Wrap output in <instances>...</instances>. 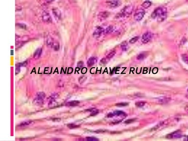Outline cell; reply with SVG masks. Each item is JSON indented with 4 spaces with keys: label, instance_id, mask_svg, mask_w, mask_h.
Returning a JSON list of instances; mask_svg holds the SVG:
<instances>
[{
    "label": "cell",
    "instance_id": "6da1fadb",
    "mask_svg": "<svg viewBox=\"0 0 188 141\" xmlns=\"http://www.w3.org/2000/svg\"><path fill=\"white\" fill-rule=\"evenodd\" d=\"M151 18L156 19L158 22H162L167 17V9L165 7H158L151 14Z\"/></svg>",
    "mask_w": 188,
    "mask_h": 141
},
{
    "label": "cell",
    "instance_id": "7a4b0ae2",
    "mask_svg": "<svg viewBox=\"0 0 188 141\" xmlns=\"http://www.w3.org/2000/svg\"><path fill=\"white\" fill-rule=\"evenodd\" d=\"M134 10V6L131 5H127L123 8L117 15V17H124L131 15Z\"/></svg>",
    "mask_w": 188,
    "mask_h": 141
},
{
    "label": "cell",
    "instance_id": "3957f363",
    "mask_svg": "<svg viewBox=\"0 0 188 141\" xmlns=\"http://www.w3.org/2000/svg\"><path fill=\"white\" fill-rule=\"evenodd\" d=\"M46 97L45 94L42 92H40L37 93L35 98L33 101V103L35 105H40L43 103Z\"/></svg>",
    "mask_w": 188,
    "mask_h": 141
},
{
    "label": "cell",
    "instance_id": "277c9868",
    "mask_svg": "<svg viewBox=\"0 0 188 141\" xmlns=\"http://www.w3.org/2000/svg\"><path fill=\"white\" fill-rule=\"evenodd\" d=\"M145 14V11L144 9H138L136 11V12L134 13V18L136 21H137V22H139V21H141L143 19V18Z\"/></svg>",
    "mask_w": 188,
    "mask_h": 141
},
{
    "label": "cell",
    "instance_id": "5b68a950",
    "mask_svg": "<svg viewBox=\"0 0 188 141\" xmlns=\"http://www.w3.org/2000/svg\"><path fill=\"white\" fill-rule=\"evenodd\" d=\"M107 5L112 8H116L122 5V2L121 0H109L106 2Z\"/></svg>",
    "mask_w": 188,
    "mask_h": 141
},
{
    "label": "cell",
    "instance_id": "8992f818",
    "mask_svg": "<svg viewBox=\"0 0 188 141\" xmlns=\"http://www.w3.org/2000/svg\"><path fill=\"white\" fill-rule=\"evenodd\" d=\"M152 36L153 35L150 32L148 31L147 32L144 33L142 36V42L144 44L148 43V42H149L152 39Z\"/></svg>",
    "mask_w": 188,
    "mask_h": 141
},
{
    "label": "cell",
    "instance_id": "52a82bcc",
    "mask_svg": "<svg viewBox=\"0 0 188 141\" xmlns=\"http://www.w3.org/2000/svg\"><path fill=\"white\" fill-rule=\"evenodd\" d=\"M182 136L181 131L180 130H177L169 134L166 136V137L168 139H176L178 138H180Z\"/></svg>",
    "mask_w": 188,
    "mask_h": 141
},
{
    "label": "cell",
    "instance_id": "ba28073f",
    "mask_svg": "<svg viewBox=\"0 0 188 141\" xmlns=\"http://www.w3.org/2000/svg\"><path fill=\"white\" fill-rule=\"evenodd\" d=\"M104 32V30L103 29V28L101 26H99L97 27L96 29V30L94 31V32L93 33L94 36L96 38H98L100 37L102 35V34Z\"/></svg>",
    "mask_w": 188,
    "mask_h": 141
},
{
    "label": "cell",
    "instance_id": "9c48e42d",
    "mask_svg": "<svg viewBox=\"0 0 188 141\" xmlns=\"http://www.w3.org/2000/svg\"><path fill=\"white\" fill-rule=\"evenodd\" d=\"M109 13L108 11H102L99 13V14L97 15V18L98 19L102 21L106 20L109 16Z\"/></svg>",
    "mask_w": 188,
    "mask_h": 141
},
{
    "label": "cell",
    "instance_id": "30bf717a",
    "mask_svg": "<svg viewBox=\"0 0 188 141\" xmlns=\"http://www.w3.org/2000/svg\"><path fill=\"white\" fill-rule=\"evenodd\" d=\"M42 19L44 22L47 23L51 22L52 21V19L50 14L47 12H43L42 14Z\"/></svg>",
    "mask_w": 188,
    "mask_h": 141
},
{
    "label": "cell",
    "instance_id": "8fae6325",
    "mask_svg": "<svg viewBox=\"0 0 188 141\" xmlns=\"http://www.w3.org/2000/svg\"><path fill=\"white\" fill-rule=\"evenodd\" d=\"M171 100V97H162L158 98V101L159 103L161 104H165L168 103Z\"/></svg>",
    "mask_w": 188,
    "mask_h": 141
},
{
    "label": "cell",
    "instance_id": "7c38bea8",
    "mask_svg": "<svg viewBox=\"0 0 188 141\" xmlns=\"http://www.w3.org/2000/svg\"><path fill=\"white\" fill-rule=\"evenodd\" d=\"M58 95L57 94H53L50 97L48 105L50 106H52L53 104H54V103L56 102V101L57 100V98H58Z\"/></svg>",
    "mask_w": 188,
    "mask_h": 141
},
{
    "label": "cell",
    "instance_id": "4fadbf2b",
    "mask_svg": "<svg viewBox=\"0 0 188 141\" xmlns=\"http://www.w3.org/2000/svg\"><path fill=\"white\" fill-rule=\"evenodd\" d=\"M52 14L54 17L57 20H59L61 17V12L59 10L57 9H54L52 10Z\"/></svg>",
    "mask_w": 188,
    "mask_h": 141
},
{
    "label": "cell",
    "instance_id": "5bb4252c",
    "mask_svg": "<svg viewBox=\"0 0 188 141\" xmlns=\"http://www.w3.org/2000/svg\"><path fill=\"white\" fill-rule=\"evenodd\" d=\"M97 59L95 57H90L88 61H87V65L88 67H90L92 66H93L95 63L96 62Z\"/></svg>",
    "mask_w": 188,
    "mask_h": 141
},
{
    "label": "cell",
    "instance_id": "9a60e30c",
    "mask_svg": "<svg viewBox=\"0 0 188 141\" xmlns=\"http://www.w3.org/2000/svg\"><path fill=\"white\" fill-rule=\"evenodd\" d=\"M42 48H37V50H36V51L34 52V55H33V57L35 59H38L39 58L42 54Z\"/></svg>",
    "mask_w": 188,
    "mask_h": 141
},
{
    "label": "cell",
    "instance_id": "2e32d148",
    "mask_svg": "<svg viewBox=\"0 0 188 141\" xmlns=\"http://www.w3.org/2000/svg\"><path fill=\"white\" fill-rule=\"evenodd\" d=\"M152 3L149 1V0H146L142 4V6L143 8V9H147L149 8V7L151 5Z\"/></svg>",
    "mask_w": 188,
    "mask_h": 141
},
{
    "label": "cell",
    "instance_id": "e0dca14e",
    "mask_svg": "<svg viewBox=\"0 0 188 141\" xmlns=\"http://www.w3.org/2000/svg\"><path fill=\"white\" fill-rule=\"evenodd\" d=\"M79 103V101H68L66 104V105L67 106H75L78 105Z\"/></svg>",
    "mask_w": 188,
    "mask_h": 141
},
{
    "label": "cell",
    "instance_id": "ac0fdd59",
    "mask_svg": "<svg viewBox=\"0 0 188 141\" xmlns=\"http://www.w3.org/2000/svg\"><path fill=\"white\" fill-rule=\"evenodd\" d=\"M32 121H24L22 122L21 123H20L18 125V126L20 127V128H23V127H25V126H29L30 124H32Z\"/></svg>",
    "mask_w": 188,
    "mask_h": 141
},
{
    "label": "cell",
    "instance_id": "d6986e66",
    "mask_svg": "<svg viewBox=\"0 0 188 141\" xmlns=\"http://www.w3.org/2000/svg\"><path fill=\"white\" fill-rule=\"evenodd\" d=\"M147 55L148 54L147 53H142L137 56V59L138 60H143L145 58L147 57Z\"/></svg>",
    "mask_w": 188,
    "mask_h": 141
},
{
    "label": "cell",
    "instance_id": "ffe728a7",
    "mask_svg": "<svg viewBox=\"0 0 188 141\" xmlns=\"http://www.w3.org/2000/svg\"><path fill=\"white\" fill-rule=\"evenodd\" d=\"M165 123H166L165 121L161 122L160 123H159L158 124H157V125H156L154 127H153V128L151 129V130L153 131V130H156L158 129L159 128H160V127L162 126H163V125H164L165 124Z\"/></svg>",
    "mask_w": 188,
    "mask_h": 141
},
{
    "label": "cell",
    "instance_id": "44dd1931",
    "mask_svg": "<svg viewBox=\"0 0 188 141\" xmlns=\"http://www.w3.org/2000/svg\"><path fill=\"white\" fill-rule=\"evenodd\" d=\"M113 30H114L113 26H109L106 28L105 30H104V33L106 34H109L113 31Z\"/></svg>",
    "mask_w": 188,
    "mask_h": 141
},
{
    "label": "cell",
    "instance_id": "7402d4cb",
    "mask_svg": "<svg viewBox=\"0 0 188 141\" xmlns=\"http://www.w3.org/2000/svg\"><path fill=\"white\" fill-rule=\"evenodd\" d=\"M121 48L122 51H126L127 48H128V45L127 41H123L122 42V43L121 44Z\"/></svg>",
    "mask_w": 188,
    "mask_h": 141
},
{
    "label": "cell",
    "instance_id": "603a6c76",
    "mask_svg": "<svg viewBox=\"0 0 188 141\" xmlns=\"http://www.w3.org/2000/svg\"><path fill=\"white\" fill-rule=\"evenodd\" d=\"M54 42H55L54 41V40H53L52 38L50 37V38H48L47 39V45H48V46L52 47Z\"/></svg>",
    "mask_w": 188,
    "mask_h": 141
},
{
    "label": "cell",
    "instance_id": "cb8c5ba5",
    "mask_svg": "<svg viewBox=\"0 0 188 141\" xmlns=\"http://www.w3.org/2000/svg\"><path fill=\"white\" fill-rule=\"evenodd\" d=\"M114 114L115 116H125L126 115L124 112L121 111H115L114 112Z\"/></svg>",
    "mask_w": 188,
    "mask_h": 141
},
{
    "label": "cell",
    "instance_id": "d4e9b609",
    "mask_svg": "<svg viewBox=\"0 0 188 141\" xmlns=\"http://www.w3.org/2000/svg\"><path fill=\"white\" fill-rule=\"evenodd\" d=\"M115 54H116V52H115V51H112V52H111L110 53H109L108 54V55H107V56H106V58L108 59V60H109V59H110L111 58H112L113 56L115 55Z\"/></svg>",
    "mask_w": 188,
    "mask_h": 141
},
{
    "label": "cell",
    "instance_id": "484cf974",
    "mask_svg": "<svg viewBox=\"0 0 188 141\" xmlns=\"http://www.w3.org/2000/svg\"><path fill=\"white\" fill-rule=\"evenodd\" d=\"M145 104H146V102L145 101H138V102H136L135 103L136 106L138 107H143Z\"/></svg>",
    "mask_w": 188,
    "mask_h": 141
},
{
    "label": "cell",
    "instance_id": "4316f807",
    "mask_svg": "<svg viewBox=\"0 0 188 141\" xmlns=\"http://www.w3.org/2000/svg\"><path fill=\"white\" fill-rule=\"evenodd\" d=\"M52 48H53V49L55 51H57L59 49V45L57 43V42H55L54 43V44H53V46H52Z\"/></svg>",
    "mask_w": 188,
    "mask_h": 141
},
{
    "label": "cell",
    "instance_id": "83f0119b",
    "mask_svg": "<svg viewBox=\"0 0 188 141\" xmlns=\"http://www.w3.org/2000/svg\"><path fill=\"white\" fill-rule=\"evenodd\" d=\"M139 38V36H135L133 38H132L130 40L129 43L130 44H134V43H136V42L138 40Z\"/></svg>",
    "mask_w": 188,
    "mask_h": 141
},
{
    "label": "cell",
    "instance_id": "f1b7e54d",
    "mask_svg": "<svg viewBox=\"0 0 188 141\" xmlns=\"http://www.w3.org/2000/svg\"><path fill=\"white\" fill-rule=\"evenodd\" d=\"M99 110L96 109H93L91 110V116H95L98 114Z\"/></svg>",
    "mask_w": 188,
    "mask_h": 141
},
{
    "label": "cell",
    "instance_id": "f546056e",
    "mask_svg": "<svg viewBox=\"0 0 188 141\" xmlns=\"http://www.w3.org/2000/svg\"><path fill=\"white\" fill-rule=\"evenodd\" d=\"M128 103H125V102H122V103H117L116 104V106L117 107H124V106H127V105H128Z\"/></svg>",
    "mask_w": 188,
    "mask_h": 141
},
{
    "label": "cell",
    "instance_id": "4dcf8cb0",
    "mask_svg": "<svg viewBox=\"0 0 188 141\" xmlns=\"http://www.w3.org/2000/svg\"><path fill=\"white\" fill-rule=\"evenodd\" d=\"M68 127L70 129H74L75 128H77L78 127H79V125H76L73 123H71V124H69L68 125Z\"/></svg>",
    "mask_w": 188,
    "mask_h": 141
},
{
    "label": "cell",
    "instance_id": "1f68e13d",
    "mask_svg": "<svg viewBox=\"0 0 188 141\" xmlns=\"http://www.w3.org/2000/svg\"><path fill=\"white\" fill-rule=\"evenodd\" d=\"M87 141H99V139H97L95 137H88L87 138Z\"/></svg>",
    "mask_w": 188,
    "mask_h": 141
},
{
    "label": "cell",
    "instance_id": "d6a6232c",
    "mask_svg": "<svg viewBox=\"0 0 188 141\" xmlns=\"http://www.w3.org/2000/svg\"><path fill=\"white\" fill-rule=\"evenodd\" d=\"M86 77H85L84 76H81L79 78V81L80 83H82L83 82H84L85 81V80H86Z\"/></svg>",
    "mask_w": 188,
    "mask_h": 141
},
{
    "label": "cell",
    "instance_id": "836d02e7",
    "mask_svg": "<svg viewBox=\"0 0 188 141\" xmlns=\"http://www.w3.org/2000/svg\"><path fill=\"white\" fill-rule=\"evenodd\" d=\"M182 58L185 62H186L188 64V56L187 55L184 54V55H182Z\"/></svg>",
    "mask_w": 188,
    "mask_h": 141
},
{
    "label": "cell",
    "instance_id": "e575fe53",
    "mask_svg": "<svg viewBox=\"0 0 188 141\" xmlns=\"http://www.w3.org/2000/svg\"><path fill=\"white\" fill-rule=\"evenodd\" d=\"M135 119H127L126 121H125L124 123H133L135 121Z\"/></svg>",
    "mask_w": 188,
    "mask_h": 141
},
{
    "label": "cell",
    "instance_id": "d590c367",
    "mask_svg": "<svg viewBox=\"0 0 188 141\" xmlns=\"http://www.w3.org/2000/svg\"><path fill=\"white\" fill-rule=\"evenodd\" d=\"M83 66V62L82 61H79L78 63V67L79 68H82Z\"/></svg>",
    "mask_w": 188,
    "mask_h": 141
},
{
    "label": "cell",
    "instance_id": "8d00e7d4",
    "mask_svg": "<svg viewBox=\"0 0 188 141\" xmlns=\"http://www.w3.org/2000/svg\"><path fill=\"white\" fill-rule=\"evenodd\" d=\"M114 116H115V115H114V113H109V114H108L107 117H108V118H112V117H114Z\"/></svg>",
    "mask_w": 188,
    "mask_h": 141
},
{
    "label": "cell",
    "instance_id": "74e56055",
    "mask_svg": "<svg viewBox=\"0 0 188 141\" xmlns=\"http://www.w3.org/2000/svg\"><path fill=\"white\" fill-rule=\"evenodd\" d=\"M19 25V27L22 28V29H24V28L26 27V26L24 24H18Z\"/></svg>",
    "mask_w": 188,
    "mask_h": 141
},
{
    "label": "cell",
    "instance_id": "f35d334b",
    "mask_svg": "<svg viewBox=\"0 0 188 141\" xmlns=\"http://www.w3.org/2000/svg\"><path fill=\"white\" fill-rule=\"evenodd\" d=\"M44 1H46L47 3H52L54 1V0H44Z\"/></svg>",
    "mask_w": 188,
    "mask_h": 141
},
{
    "label": "cell",
    "instance_id": "ab89813d",
    "mask_svg": "<svg viewBox=\"0 0 188 141\" xmlns=\"http://www.w3.org/2000/svg\"><path fill=\"white\" fill-rule=\"evenodd\" d=\"M185 110L187 113H188V105H187L185 107Z\"/></svg>",
    "mask_w": 188,
    "mask_h": 141
}]
</instances>
